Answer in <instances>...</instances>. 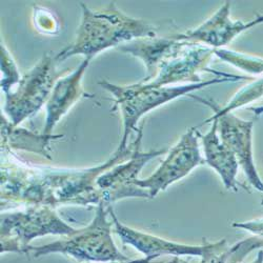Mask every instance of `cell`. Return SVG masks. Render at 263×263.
<instances>
[{"label":"cell","instance_id":"cell-18","mask_svg":"<svg viewBox=\"0 0 263 263\" xmlns=\"http://www.w3.org/2000/svg\"><path fill=\"white\" fill-rule=\"evenodd\" d=\"M215 55L220 59L233 64L234 67L249 73L257 74L263 72V60L249 55H243L234 51L219 49L215 50Z\"/></svg>","mask_w":263,"mask_h":263},{"label":"cell","instance_id":"cell-7","mask_svg":"<svg viewBox=\"0 0 263 263\" xmlns=\"http://www.w3.org/2000/svg\"><path fill=\"white\" fill-rule=\"evenodd\" d=\"M142 128L143 123L136 130L137 137L132 156L103 172L97 179V186L105 205H112L114 202L126 198H151L148 192L137 186L135 181L138 180V175L143 166L149 160L163 155L166 149L142 152Z\"/></svg>","mask_w":263,"mask_h":263},{"label":"cell","instance_id":"cell-3","mask_svg":"<svg viewBox=\"0 0 263 263\" xmlns=\"http://www.w3.org/2000/svg\"><path fill=\"white\" fill-rule=\"evenodd\" d=\"M109 205L96 206L93 220L74 234L41 247H29L25 255L39 258L50 254H62L81 263H122L128 257L120 253L112 237L114 227Z\"/></svg>","mask_w":263,"mask_h":263},{"label":"cell","instance_id":"cell-4","mask_svg":"<svg viewBox=\"0 0 263 263\" xmlns=\"http://www.w3.org/2000/svg\"><path fill=\"white\" fill-rule=\"evenodd\" d=\"M227 81L237 80L216 77L198 83H187L178 86H155L143 81L129 85H118L106 80L100 81L99 84L114 98L115 105L113 111L114 109L119 111L123 127L122 138L118 146L126 147L132 132L137 130L138 121L148 112L178 97L200 90L202 87Z\"/></svg>","mask_w":263,"mask_h":263},{"label":"cell","instance_id":"cell-8","mask_svg":"<svg viewBox=\"0 0 263 263\" xmlns=\"http://www.w3.org/2000/svg\"><path fill=\"white\" fill-rule=\"evenodd\" d=\"M198 139V130L190 128L168 151L159 167L149 177L136 180L135 184L147 191L151 198H154L174 182L187 176L195 167L205 162L200 154Z\"/></svg>","mask_w":263,"mask_h":263},{"label":"cell","instance_id":"cell-10","mask_svg":"<svg viewBox=\"0 0 263 263\" xmlns=\"http://www.w3.org/2000/svg\"><path fill=\"white\" fill-rule=\"evenodd\" d=\"M230 9L231 4L227 2L199 27L184 33L174 34L172 37L179 41L199 43L211 49L219 50L229 45L240 33L263 23V16L257 17L247 24L242 21H234L231 18Z\"/></svg>","mask_w":263,"mask_h":263},{"label":"cell","instance_id":"cell-16","mask_svg":"<svg viewBox=\"0 0 263 263\" xmlns=\"http://www.w3.org/2000/svg\"><path fill=\"white\" fill-rule=\"evenodd\" d=\"M62 137L63 135H46L42 132L36 134L27 128L14 126L2 114V153L5 155L15 151H25L52 160L51 142Z\"/></svg>","mask_w":263,"mask_h":263},{"label":"cell","instance_id":"cell-2","mask_svg":"<svg viewBox=\"0 0 263 263\" xmlns=\"http://www.w3.org/2000/svg\"><path fill=\"white\" fill-rule=\"evenodd\" d=\"M82 17L75 39L55 55L58 62L74 56L93 59L99 53L142 38L157 37L158 28L122 13L114 3L94 11L80 4Z\"/></svg>","mask_w":263,"mask_h":263},{"label":"cell","instance_id":"cell-15","mask_svg":"<svg viewBox=\"0 0 263 263\" xmlns=\"http://www.w3.org/2000/svg\"><path fill=\"white\" fill-rule=\"evenodd\" d=\"M212 126L205 134L198 132L204 149V161L214 168L228 190H236L238 160L234 153L218 134V121L212 120Z\"/></svg>","mask_w":263,"mask_h":263},{"label":"cell","instance_id":"cell-21","mask_svg":"<svg viewBox=\"0 0 263 263\" xmlns=\"http://www.w3.org/2000/svg\"><path fill=\"white\" fill-rule=\"evenodd\" d=\"M153 261H155V259L149 258V257H144V258L137 259V260H128V261L122 262V263H153Z\"/></svg>","mask_w":263,"mask_h":263},{"label":"cell","instance_id":"cell-22","mask_svg":"<svg viewBox=\"0 0 263 263\" xmlns=\"http://www.w3.org/2000/svg\"><path fill=\"white\" fill-rule=\"evenodd\" d=\"M166 263H187V262H185L184 260H181V259H179L178 257H173L170 261H167Z\"/></svg>","mask_w":263,"mask_h":263},{"label":"cell","instance_id":"cell-12","mask_svg":"<svg viewBox=\"0 0 263 263\" xmlns=\"http://www.w3.org/2000/svg\"><path fill=\"white\" fill-rule=\"evenodd\" d=\"M109 216H111L113 220L114 232L118 235L122 242L124 245L133 247L135 250L143 254L144 257H149L155 260L163 255H172L174 257H201L208 249L209 242L205 239H203L202 246H187L174 242V241L129 228L118 220L112 205H109Z\"/></svg>","mask_w":263,"mask_h":263},{"label":"cell","instance_id":"cell-17","mask_svg":"<svg viewBox=\"0 0 263 263\" xmlns=\"http://www.w3.org/2000/svg\"><path fill=\"white\" fill-rule=\"evenodd\" d=\"M0 60H2V82H0V86H2L4 94L7 95L19 83L23 77L20 76L12 54L6 48L3 41L2 47H0Z\"/></svg>","mask_w":263,"mask_h":263},{"label":"cell","instance_id":"cell-1","mask_svg":"<svg viewBox=\"0 0 263 263\" xmlns=\"http://www.w3.org/2000/svg\"><path fill=\"white\" fill-rule=\"evenodd\" d=\"M135 141L117 147L112 157L97 166L61 168L31 164L10 153V160L2 164V208L7 203L26 205H99L103 203L97 186L100 175L114 164L129 158ZM104 204V203H103Z\"/></svg>","mask_w":263,"mask_h":263},{"label":"cell","instance_id":"cell-6","mask_svg":"<svg viewBox=\"0 0 263 263\" xmlns=\"http://www.w3.org/2000/svg\"><path fill=\"white\" fill-rule=\"evenodd\" d=\"M56 65L55 56L50 53L43 55L23 76L15 89L5 95V116L14 126H19L25 120L36 115L47 104L60 75Z\"/></svg>","mask_w":263,"mask_h":263},{"label":"cell","instance_id":"cell-11","mask_svg":"<svg viewBox=\"0 0 263 263\" xmlns=\"http://www.w3.org/2000/svg\"><path fill=\"white\" fill-rule=\"evenodd\" d=\"M218 121V134L221 140L234 153L238 163L242 166L249 181L257 190L263 192V182L260 180L253 160L252 132L253 121H246L232 113L213 115L203 123Z\"/></svg>","mask_w":263,"mask_h":263},{"label":"cell","instance_id":"cell-9","mask_svg":"<svg viewBox=\"0 0 263 263\" xmlns=\"http://www.w3.org/2000/svg\"><path fill=\"white\" fill-rule=\"evenodd\" d=\"M213 55H215L214 49L199 43L182 41L180 49L160 65L155 77L147 83L155 86H168L178 82L198 83L201 82L199 72L202 71L237 81L247 79L243 76L209 70L208 64Z\"/></svg>","mask_w":263,"mask_h":263},{"label":"cell","instance_id":"cell-13","mask_svg":"<svg viewBox=\"0 0 263 263\" xmlns=\"http://www.w3.org/2000/svg\"><path fill=\"white\" fill-rule=\"evenodd\" d=\"M92 59L84 58L79 67L71 73L59 77L56 81L50 98L46 104V123L42 133L52 135L54 127L60 120L67 115L70 109L83 97H92L89 95L82 85L83 76L89 68Z\"/></svg>","mask_w":263,"mask_h":263},{"label":"cell","instance_id":"cell-14","mask_svg":"<svg viewBox=\"0 0 263 263\" xmlns=\"http://www.w3.org/2000/svg\"><path fill=\"white\" fill-rule=\"evenodd\" d=\"M182 46V41L174 39L172 36L142 38L126 43L118 49L140 59L146 68L147 75L142 80L148 82L155 77L160 65L176 53Z\"/></svg>","mask_w":263,"mask_h":263},{"label":"cell","instance_id":"cell-5","mask_svg":"<svg viewBox=\"0 0 263 263\" xmlns=\"http://www.w3.org/2000/svg\"><path fill=\"white\" fill-rule=\"evenodd\" d=\"M77 230L65 222L56 209L26 205L2 212L0 253L24 254L35 238L47 235L69 236Z\"/></svg>","mask_w":263,"mask_h":263},{"label":"cell","instance_id":"cell-19","mask_svg":"<svg viewBox=\"0 0 263 263\" xmlns=\"http://www.w3.org/2000/svg\"><path fill=\"white\" fill-rule=\"evenodd\" d=\"M34 26L38 32L45 35H55L60 31V23L55 13L50 10L34 6L33 11Z\"/></svg>","mask_w":263,"mask_h":263},{"label":"cell","instance_id":"cell-20","mask_svg":"<svg viewBox=\"0 0 263 263\" xmlns=\"http://www.w3.org/2000/svg\"><path fill=\"white\" fill-rule=\"evenodd\" d=\"M230 255V248L226 240L217 241L208 245V249L201 256V263H227Z\"/></svg>","mask_w":263,"mask_h":263}]
</instances>
